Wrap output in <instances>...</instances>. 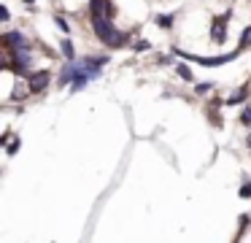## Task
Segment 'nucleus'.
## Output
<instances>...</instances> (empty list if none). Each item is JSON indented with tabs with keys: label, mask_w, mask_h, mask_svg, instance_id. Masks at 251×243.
Listing matches in <instances>:
<instances>
[{
	"label": "nucleus",
	"mask_w": 251,
	"mask_h": 243,
	"mask_svg": "<svg viewBox=\"0 0 251 243\" xmlns=\"http://www.w3.org/2000/svg\"><path fill=\"white\" fill-rule=\"evenodd\" d=\"M114 5L111 0H89V16H111Z\"/></svg>",
	"instance_id": "5"
},
{
	"label": "nucleus",
	"mask_w": 251,
	"mask_h": 243,
	"mask_svg": "<svg viewBox=\"0 0 251 243\" xmlns=\"http://www.w3.org/2000/svg\"><path fill=\"white\" fill-rule=\"evenodd\" d=\"M249 146H251V135H249Z\"/></svg>",
	"instance_id": "16"
},
{
	"label": "nucleus",
	"mask_w": 251,
	"mask_h": 243,
	"mask_svg": "<svg viewBox=\"0 0 251 243\" xmlns=\"http://www.w3.org/2000/svg\"><path fill=\"white\" fill-rule=\"evenodd\" d=\"M54 25L60 27V30L65 32V35H68V32H71V25H68V19H65V16H62V14H57V16H54Z\"/></svg>",
	"instance_id": "10"
},
{
	"label": "nucleus",
	"mask_w": 251,
	"mask_h": 243,
	"mask_svg": "<svg viewBox=\"0 0 251 243\" xmlns=\"http://www.w3.org/2000/svg\"><path fill=\"white\" fill-rule=\"evenodd\" d=\"M157 25L165 27V30H168V27H173V14H162V16L157 19Z\"/></svg>",
	"instance_id": "11"
},
{
	"label": "nucleus",
	"mask_w": 251,
	"mask_h": 243,
	"mask_svg": "<svg viewBox=\"0 0 251 243\" xmlns=\"http://www.w3.org/2000/svg\"><path fill=\"white\" fill-rule=\"evenodd\" d=\"M243 124H249V127H251V108H249V111H243Z\"/></svg>",
	"instance_id": "14"
},
{
	"label": "nucleus",
	"mask_w": 251,
	"mask_h": 243,
	"mask_svg": "<svg viewBox=\"0 0 251 243\" xmlns=\"http://www.w3.org/2000/svg\"><path fill=\"white\" fill-rule=\"evenodd\" d=\"M227 22H229V14H222L213 19V27H211V35L216 43H224L227 41Z\"/></svg>",
	"instance_id": "4"
},
{
	"label": "nucleus",
	"mask_w": 251,
	"mask_h": 243,
	"mask_svg": "<svg viewBox=\"0 0 251 243\" xmlns=\"http://www.w3.org/2000/svg\"><path fill=\"white\" fill-rule=\"evenodd\" d=\"M105 62H108V57H87V59H81V62H76V59H73V62H68L65 68H62L60 84H62V86L71 84L73 92L84 89L89 81L100 76V70H103Z\"/></svg>",
	"instance_id": "1"
},
{
	"label": "nucleus",
	"mask_w": 251,
	"mask_h": 243,
	"mask_svg": "<svg viewBox=\"0 0 251 243\" xmlns=\"http://www.w3.org/2000/svg\"><path fill=\"white\" fill-rule=\"evenodd\" d=\"M25 3H27V5H30V3H35V0H25Z\"/></svg>",
	"instance_id": "15"
},
{
	"label": "nucleus",
	"mask_w": 251,
	"mask_h": 243,
	"mask_svg": "<svg viewBox=\"0 0 251 243\" xmlns=\"http://www.w3.org/2000/svg\"><path fill=\"white\" fill-rule=\"evenodd\" d=\"M46 86H49V73L46 70H38V73L30 76V89L33 92H44Z\"/></svg>",
	"instance_id": "6"
},
{
	"label": "nucleus",
	"mask_w": 251,
	"mask_h": 243,
	"mask_svg": "<svg viewBox=\"0 0 251 243\" xmlns=\"http://www.w3.org/2000/svg\"><path fill=\"white\" fill-rule=\"evenodd\" d=\"M60 49H62V54H65V59H68V62H73V59H76V52H73L71 38H62V41H60Z\"/></svg>",
	"instance_id": "7"
},
{
	"label": "nucleus",
	"mask_w": 251,
	"mask_h": 243,
	"mask_svg": "<svg viewBox=\"0 0 251 243\" xmlns=\"http://www.w3.org/2000/svg\"><path fill=\"white\" fill-rule=\"evenodd\" d=\"M176 73H178V76H181V79H184V81H195V79H192V70L186 68V65H181V62L176 65Z\"/></svg>",
	"instance_id": "9"
},
{
	"label": "nucleus",
	"mask_w": 251,
	"mask_h": 243,
	"mask_svg": "<svg viewBox=\"0 0 251 243\" xmlns=\"http://www.w3.org/2000/svg\"><path fill=\"white\" fill-rule=\"evenodd\" d=\"M246 46H251V25L246 27L243 32H240V43H238V49H246Z\"/></svg>",
	"instance_id": "8"
},
{
	"label": "nucleus",
	"mask_w": 251,
	"mask_h": 243,
	"mask_svg": "<svg viewBox=\"0 0 251 243\" xmlns=\"http://www.w3.org/2000/svg\"><path fill=\"white\" fill-rule=\"evenodd\" d=\"M0 19H3V22H8V19H11V14H8V8H6V5H0Z\"/></svg>",
	"instance_id": "13"
},
{
	"label": "nucleus",
	"mask_w": 251,
	"mask_h": 243,
	"mask_svg": "<svg viewBox=\"0 0 251 243\" xmlns=\"http://www.w3.org/2000/svg\"><path fill=\"white\" fill-rule=\"evenodd\" d=\"M3 43H6V49H30V38L25 35L22 30L6 32V35H3Z\"/></svg>",
	"instance_id": "3"
},
{
	"label": "nucleus",
	"mask_w": 251,
	"mask_h": 243,
	"mask_svg": "<svg viewBox=\"0 0 251 243\" xmlns=\"http://www.w3.org/2000/svg\"><path fill=\"white\" fill-rule=\"evenodd\" d=\"M243 97H246V89H240V92H235V95L229 97L227 103H238V100H243Z\"/></svg>",
	"instance_id": "12"
},
{
	"label": "nucleus",
	"mask_w": 251,
	"mask_h": 243,
	"mask_svg": "<svg viewBox=\"0 0 251 243\" xmlns=\"http://www.w3.org/2000/svg\"><path fill=\"white\" fill-rule=\"evenodd\" d=\"M89 22H92V30H95V35L100 38V43H105L108 49L127 46V35L116 30L111 16H89Z\"/></svg>",
	"instance_id": "2"
}]
</instances>
